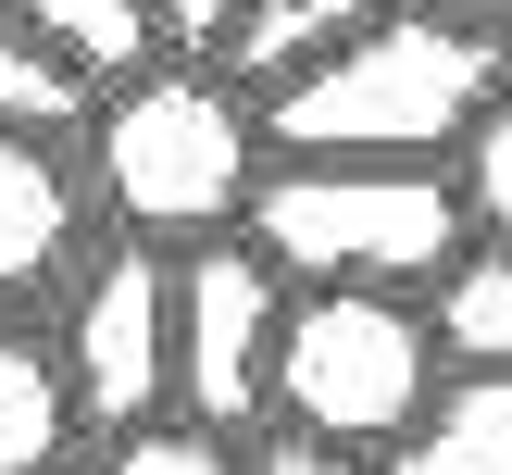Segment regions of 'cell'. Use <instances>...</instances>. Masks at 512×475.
Returning a JSON list of instances; mask_svg holds the SVG:
<instances>
[{
    "instance_id": "6da1fadb",
    "label": "cell",
    "mask_w": 512,
    "mask_h": 475,
    "mask_svg": "<svg viewBox=\"0 0 512 475\" xmlns=\"http://www.w3.org/2000/svg\"><path fill=\"white\" fill-rule=\"evenodd\" d=\"M500 63L512 50H488L475 25L400 0L350 50H325L313 75H288L263 100V150H288V163H438L500 100Z\"/></svg>"
},
{
    "instance_id": "7a4b0ae2",
    "label": "cell",
    "mask_w": 512,
    "mask_h": 475,
    "mask_svg": "<svg viewBox=\"0 0 512 475\" xmlns=\"http://www.w3.org/2000/svg\"><path fill=\"white\" fill-rule=\"evenodd\" d=\"M88 188L113 213V238L138 250H200L250 213L263 188V113H250L225 75L188 63H150L125 88H100L88 113Z\"/></svg>"
},
{
    "instance_id": "3957f363",
    "label": "cell",
    "mask_w": 512,
    "mask_h": 475,
    "mask_svg": "<svg viewBox=\"0 0 512 475\" xmlns=\"http://www.w3.org/2000/svg\"><path fill=\"white\" fill-rule=\"evenodd\" d=\"M463 238L475 225L450 163H275L250 188V250L313 288H438Z\"/></svg>"
},
{
    "instance_id": "277c9868",
    "label": "cell",
    "mask_w": 512,
    "mask_h": 475,
    "mask_svg": "<svg viewBox=\"0 0 512 475\" xmlns=\"http://www.w3.org/2000/svg\"><path fill=\"white\" fill-rule=\"evenodd\" d=\"M438 325L388 288H300L288 325H275V400L263 413L288 438H325V450H400L413 413L438 400Z\"/></svg>"
},
{
    "instance_id": "5b68a950",
    "label": "cell",
    "mask_w": 512,
    "mask_h": 475,
    "mask_svg": "<svg viewBox=\"0 0 512 475\" xmlns=\"http://www.w3.org/2000/svg\"><path fill=\"white\" fill-rule=\"evenodd\" d=\"M275 325H288V275L250 238L175 250V425L238 438L275 400Z\"/></svg>"
},
{
    "instance_id": "8992f818",
    "label": "cell",
    "mask_w": 512,
    "mask_h": 475,
    "mask_svg": "<svg viewBox=\"0 0 512 475\" xmlns=\"http://www.w3.org/2000/svg\"><path fill=\"white\" fill-rule=\"evenodd\" d=\"M50 350H63V388H75V425H88V438L163 425V400H175V250L113 238L75 275Z\"/></svg>"
},
{
    "instance_id": "52a82bcc",
    "label": "cell",
    "mask_w": 512,
    "mask_h": 475,
    "mask_svg": "<svg viewBox=\"0 0 512 475\" xmlns=\"http://www.w3.org/2000/svg\"><path fill=\"white\" fill-rule=\"evenodd\" d=\"M75 225H88V175L63 150H38V138H0V300L63 288Z\"/></svg>"
},
{
    "instance_id": "ba28073f",
    "label": "cell",
    "mask_w": 512,
    "mask_h": 475,
    "mask_svg": "<svg viewBox=\"0 0 512 475\" xmlns=\"http://www.w3.org/2000/svg\"><path fill=\"white\" fill-rule=\"evenodd\" d=\"M375 13H400V0H238V25H225L213 63H225V75H250V88L275 100L288 75H313L325 50H350Z\"/></svg>"
},
{
    "instance_id": "9c48e42d",
    "label": "cell",
    "mask_w": 512,
    "mask_h": 475,
    "mask_svg": "<svg viewBox=\"0 0 512 475\" xmlns=\"http://www.w3.org/2000/svg\"><path fill=\"white\" fill-rule=\"evenodd\" d=\"M375 475H512V375H438V400Z\"/></svg>"
},
{
    "instance_id": "30bf717a",
    "label": "cell",
    "mask_w": 512,
    "mask_h": 475,
    "mask_svg": "<svg viewBox=\"0 0 512 475\" xmlns=\"http://www.w3.org/2000/svg\"><path fill=\"white\" fill-rule=\"evenodd\" d=\"M75 450V388H63V350L0 325V475H63Z\"/></svg>"
},
{
    "instance_id": "8fae6325",
    "label": "cell",
    "mask_w": 512,
    "mask_h": 475,
    "mask_svg": "<svg viewBox=\"0 0 512 475\" xmlns=\"http://www.w3.org/2000/svg\"><path fill=\"white\" fill-rule=\"evenodd\" d=\"M13 25L50 50V63H75L88 88H125V75H150V0H13Z\"/></svg>"
},
{
    "instance_id": "7c38bea8",
    "label": "cell",
    "mask_w": 512,
    "mask_h": 475,
    "mask_svg": "<svg viewBox=\"0 0 512 475\" xmlns=\"http://www.w3.org/2000/svg\"><path fill=\"white\" fill-rule=\"evenodd\" d=\"M438 363L463 375H512V250H463V263L438 275Z\"/></svg>"
},
{
    "instance_id": "4fadbf2b",
    "label": "cell",
    "mask_w": 512,
    "mask_h": 475,
    "mask_svg": "<svg viewBox=\"0 0 512 475\" xmlns=\"http://www.w3.org/2000/svg\"><path fill=\"white\" fill-rule=\"evenodd\" d=\"M88 113H100V88L75 63H50L25 25H0V138H38V150H63V138H88Z\"/></svg>"
},
{
    "instance_id": "5bb4252c",
    "label": "cell",
    "mask_w": 512,
    "mask_h": 475,
    "mask_svg": "<svg viewBox=\"0 0 512 475\" xmlns=\"http://www.w3.org/2000/svg\"><path fill=\"white\" fill-rule=\"evenodd\" d=\"M450 188H463V225H475V238L512 250V88L475 113V138L450 150Z\"/></svg>"
},
{
    "instance_id": "9a60e30c",
    "label": "cell",
    "mask_w": 512,
    "mask_h": 475,
    "mask_svg": "<svg viewBox=\"0 0 512 475\" xmlns=\"http://www.w3.org/2000/svg\"><path fill=\"white\" fill-rule=\"evenodd\" d=\"M88 475H250L238 463V438H200V425H125V438H100V463Z\"/></svg>"
},
{
    "instance_id": "2e32d148",
    "label": "cell",
    "mask_w": 512,
    "mask_h": 475,
    "mask_svg": "<svg viewBox=\"0 0 512 475\" xmlns=\"http://www.w3.org/2000/svg\"><path fill=\"white\" fill-rule=\"evenodd\" d=\"M225 25H238V0H150V38L163 50H225Z\"/></svg>"
},
{
    "instance_id": "e0dca14e",
    "label": "cell",
    "mask_w": 512,
    "mask_h": 475,
    "mask_svg": "<svg viewBox=\"0 0 512 475\" xmlns=\"http://www.w3.org/2000/svg\"><path fill=\"white\" fill-rule=\"evenodd\" d=\"M250 475H375V463H363V450H325V438H288V425H275Z\"/></svg>"
},
{
    "instance_id": "ac0fdd59",
    "label": "cell",
    "mask_w": 512,
    "mask_h": 475,
    "mask_svg": "<svg viewBox=\"0 0 512 475\" xmlns=\"http://www.w3.org/2000/svg\"><path fill=\"white\" fill-rule=\"evenodd\" d=\"M425 13H450V25H475V38H488V25H512V0H425Z\"/></svg>"
},
{
    "instance_id": "d6986e66",
    "label": "cell",
    "mask_w": 512,
    "mask_h": 475,
    "mask_svg": "<svg viewBox=\"0 0 512 475\" xmlns=\"http://www.w3.org/2000/svg\"><path fill=\"white\" fill-rule=\"evenodd\" d=\"M0 13H13V0H0Z\"/></svg>"
}]
</instances>
